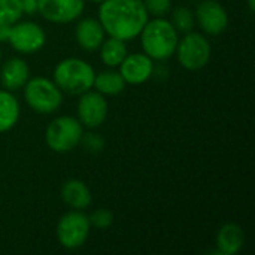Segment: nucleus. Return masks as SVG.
<instances>
[{
  "mask_svg": "<svg viewBox=\"0 0 255 255\" xmlns=\"http://www.w3.org/2000/svg\"><path fill=\"white\" fill-rule=\"evenodd\" d=\"M82 137V124L79 123V120L69 115H63L52 120V123L46 127L45 131V142L48 148L60 154L69 152L76 148Z\"/></svg>",
  "mask_w": 255,
  "mask_h": 255,
  "instance_id": "obj_5",
  "label": "nucleus"
},
{
  "mask_svg": "<svg viewBox=\"0 0 255 255\" xmlns=\"http://www.w3.org/2000/svg\"><path fill=\"white\" fill-rule=\"evenodd\" d=\"M248 6L251 10H254V0H248Z\"/></svg>",
  "mask_w": 255,
  "mask_h": 255,
  "instance_id": "obj_27",
  "label": "nucleus"
},
{
  "mask_svg": "<svg viewBox=\"0 0 255 255\" xmlns=\"http://www.w3.org/2000/svg\"><path fill=\"white\" fill-rule=\"evenodd\" d=\"M118 67L126 84H133V85L146 82L154 73L152 58L148 57L145 52L127 54Z\"/></svg>",
  "mask_w": 255,
  "mask_h": 255,
  "instance_id": "obj_12",
  "label": "nucleus"
},
{
  "mask_svg": "<svg viewBox=\"0 0 255 255\" xmlns=\"http://www.w3.org/2000/svg\"><path fill=\"white\" fill-rule=\"evenodd\" d=\"M196 21L208 34H220L229 25V15L223 4L215 0H205L196 9Z\"/></svg>",
  "mask_w": 255,
  "mask_h": 255,
  "instance_id": "obj_11",
  "label": "nucleus"
},
{
  "mask_svg": "<svg viewBox=\"0 0 255 255\" xmlns=\"http://www.w3.org/2000/svg\"><path fill=\"white\" fill-rule=\"evenodd\" d=\"M99 21L111 37L130 40L140 34L148 12L142 0H105L99 7Z\"/></svg>",
  "mask_w": 255,
  "mask_h": 255,
  "instance_id": "obj_1",
  "label": "nucleus"
},
{
  "mask_svg": "<svg viewBox=\"0 0 255 255\" xmlns=\"http://www.w3.org/2000/svg\"><path fill=\"white\" fill-rule=\"evenodd\" d=\"M10 33V25L7 24H0V42H7Z\"/></svg>",
  "mask_w": 255,
  "mask_h": 255,
  "instance_id": "obj_26",
  "label": "nucleus"
},
{
  "mask_svg": "<svg viewBox=\"0 0 255 255\" xmlns=\"http://www.w3.org/2000/svg\"><path fill=\"white\" fill-rule=\"evenodd\" d=\"M96 72L94 69L81 58H66L61 60L54 70L55 85L72 96H81L82 93L91 90L94 84Z\"/></svg>",
  "mask_w": 255,
  "mask_h": 255,
  "instance_id": "obj_3",
  "label": "nucleus"
},
{
  "mask_svg": "<svg viewBox=\"0 0 255 255\" xmlns=\"http://www.w3.org/2000/svg\"><path fill=\"white\" fill-rule=\"evenodd\" d=\"M7 42L18 52L34 54L45 45L46 34L42 30V27L33 21L15 22L10 25Z\"/></svg>",
  "mask_w": 255,
  "mask_h": 255,
  "instance_id": "obj_8",
  "label": "nucleus"
},
{
  "mask_svg": "<svg viewBox=\"0 0 255 255\" xmlns=\"http://www.w3.org/2000/svg\"><path fill=\"white\" fill-rule=\"evenodd\" d=\"M175 52L182 67H185L187 70H200L209 63L212 51L211 43L203 34L197 31H190L178 40Z\"/></svg>",
  "mask_w": 255,
  "mask_h": 255,
  "instance_id": "obj_6",
  "label": "nucleus"
},
{
  "mask_svg": "<svg viewBox=\"0 0 255 255\" xmlns=\"http://www.w3.org/2000/svg\"><path fill=\"white\" fill-rule=\"evenodd\" d=\"M22 88L27 105L37 114H52L63 103V91L48 78H31Z\"/></svg>",
  "mask_w": 255,
  "mask_h": 255,
  "instance_id": "obj_4",
  "label": "nucleus"
},
{
  "mask_svg": "<svg viewBox=\"0 0 255 255\" xmlns=\"http://www.w3.org/2000/svg\"><path fill=\"white\" fill-rule=\"evenodd\" d=\"M85 146L90 151H102L103 148V140L97 134H88L85 137Z\"/></svg>",
  "mask_w": 255,
  "mask_h": 255,
  "instance_id": "obj_24",
  "label": "nucleus"
},
{
  "mask_svg": "<svg viewBox=\"0 0 255 255\" xmlns=\"http://www.w3.org/2000/svg\"><path fill=\"white\" fill-rule=\"evenodd\" d=\"M0 60H1V49H0Z\"/></svg>",
  "mask_w": 255,
  "mask_h": 255,
  "instance_id": "obj_29",
  "label": "nucleus"
},
{
  "mask_svg": "<svg viewBox=\"0 0 255 255\" xmlns=\"http://www.w3.org/2000/svg\"><path fill=\"white\" fill-rule=\"evenodd\" d=\"M19 118V105L7 90H0V133L15 127Z\"/></svg>",
  "mask_w": 255,
  "mask_h": 255,
  "instance_id": "obj_17",
  "label": "nucleus"
},
{
  "mask_svg": "<svg viewBox=\"0 0 255 255\" xmlns=\"http://www.w3.org/2000/svg\"><path fill=\"white\" fill-rule=\"evenodd\" d=\"M139 36L143 52L152 60L170 58L175 54L179 40L173 24L161 16L151 21L148 19Z\"/></svg>",
  "mask_w": 255,
  "mask_h": 255,
  "instance_id": "obj_2",
  "label": "nucleus"
},
{
  "mask_svg": "<svg viewBox=\"0 0 255 255\" xmlns=\"http://www.w3.org/2000/svg\"><path fill=\"white\" fill-rule=\"evenodd\" d=\"M99 49H100L102 61L109 67H118L121 61L126 58V55L128 54L126 40H121L117 37H109L103 40Z\"/></svg>",
  "mask_w": 255,
  "mask_h": 255,
  "instance_id": "obj_19",
  "label": "nucleus"
},
{
  "mask_svg": "<svg viewBox=\"0 0 255 255\" xmlns=\"http://www.w3.org/2000/svg\"><path fill=\"white\" fill-rule=\"evenodd\" d=\"M28 79H30V69L22 58H16V57L10 58L1 66L0 82L4 90L15 91L18 88H22Z\"/></svg>",
  "mask_w": 255,
  "mask_h": 255,
  "instance_id": "obj_13",
  "label": "nucleus"
},
{
  "mask_svg": "<svg viewBox=\"0 0 255 255\" xmlns=\"http://www.w3.org/2000/svg\"><path fill=\"white\" fill-rule=\"evenodd\" d=\"M88 221H90V224L94 226L96 229H108V227H111L112 223H114V214H112L109 209H105V208L96 209V211L90 215Z\"/></svg>",
  "mask_w": 255,
  "mask_h": 255,
  "instance_id": "obj_22",
  "label": "nucleus"
},
{
  "mask_svg": "<svg viewBox=\"0 0 255 255\" xmlns=\"http://www.w3.org/2000/svg\"><path fill=\"white\" fill-rule=\"evenodd\" d=\"M22 13L33 15L37 12V0H21Z\"/></svg>",
  "mask_w": 255,
  "mask_h": 255,
  "instance_id": "obj_25",
  "label": "nucleus"
},
{
  "mask_svg": "<svg viewBox=\"0 0 255 255\" xmlns=\"http://www.w3.org/2000/svg\"><path fill=\"white\" fill-rule=\"evenodd\" d=\"M170 22L173 24V27L178 33L185 34V33L193 31V28L196 25V15L190 7L179 6L173 10V16H172Z\"/></svg>",
  "mask_w": 255,
  "mask_h": 255,
  "instance_id": "obj_20",
  "label": "nucleus"
},
{
  "mask_svg": "<svg viewBox=\"0 0 255 255\" xmlns=\"http://www.w3.org/2000/svg\"><path fill=\"white\" fill-rule=\"evenodd\" d=\"M90 1H93V3H97V4H100V3H103L105 0H90Z\"/></svg>",
  "mask_w": 255,
  "mask_h": 255,
  "instance_id": "obj_28",
  "label": "nucleus"
},
{
  "mask_svg": "<svg viewBox=\"0 0 255 255\" xmlns=\"http://www.w3.org/2000/svg\"><path fill=\"white\" fill-rule=\"evenodd\" d=\"M85 0H37V12L51 22L67 24L84 12Z\"/></svg>",
  "mask_w": 255,
  "mask_h": 255,
  "instance_id": "obj_10",
  "label": "nucleus"
},
{
  "mask_svg": "<svg viewBox=\"0 0 255 255\" xmlns=\"http://www.w3.org/2000/svg\"><path fill=\"white\" fill-rule=\"evenodd\" d=\"M91 224L88 217L79 211H70L64 214L57 224L58 244L66 250L81 248L90 236Z\"/></svg>",
  "mask_w": 255,
  "mask_h": 255,
  "instance_id": "obj_7",
  "label": "nucleus"
},
{
  "mask_svg": "<svg viewBox=\"0 0 255 255\" xmlns=\"http://www.w3.org/2000/svg\"><path fill=\"white\" fill-rule=\"evenodd\" d=\"M143 6L148 13L155 16H164L172 7V0H143Z\"/></svg>",
  "mask_w": 255,
  "mask_h": 255,
  "instance_id": "obj_23",
  "label": "nucleus"
},
{
  "mask_svg": "<svg viewBox=\"0 0 255 255\" xmlns=\"http://www.w3.org/2000/svg\"><path fill=\"white\" fill-rule=\"evenodd\" d=\"M108 117V102L99 91H85L78 102V120L87 128L100 127Z\"/></svg>",
  "mask_w": 255,
  "mask_h": 255,
  "instance_id": "obj_9",
  "label": "nucleus"
},
{
  "mask_svg": "<svg viewBox=\"0 0 255 255\" xmlns=\"http://www.w3.org/2000/svg\"><path fill=\"white\" fill-rule=\"evenodd\" d=\"M61 199L69 208L75 211H82L88 208L93 200L90 188L85 185V182L79 179H69L63 184Z\"/></svg>",
  "mask_w": 255,
  "mask_h": 255,
  "instance_id": "obj_16",
  "label": "nucleus"
},
{
  "mask_svg": "<svg viewBox=\"0 0 255 255\" xmlns=\"http://www.w3.org/2000/svg\"><path fill=\"white\" fill-rule=\"evenodd\" d=\"M79 46L85 51H96L105 40V30L99 19L84 18L78 22L75 30Z\"/></svg>",
  "mask_w": 255,
  "mask_h": 255,
  "instance_id": "obj_14",
  "label": "nucleus"
},
{
  "mask_svg": "<svg viewBox=\"0 0 255 255\" xmlns=\"http://www.w3.org/2000/svg\"><path fill=\"white\" fill-rule=\"evenodd\" d=\"M245 244V233L235 223L224 224L217 233V248L221 255H236Z\"/></svg>",
  "mask_w": 255,
  "mask_h": 255,
  "instance_id": "obj_15",
  "label": "nucleus"
},
{
  "mask_svg": "<svg viewBox=\"0 0 255 255\" xmlns=\"http://www.w3.org/2000/svg\"><path fill=\"white\" fill-rule=\"evenodd\" d=\"M22 16L21 0H0V24L12 25Z\"/></svg>",
  "mask_w": 255,
  "mask_h": 255,
  "instance_id": "obj_21",
  "label": "nucleus"
},
{
  "mask_svg": "<svg viewBox=\"0 0 255 255\" xmlns=\"http://www.w3.org/2000/svg\"><path fill=\"white\" fill-rule=\"evenodd\" d=\"M93 87H96V90L103 96H117L124 91L126 81L123 79L120 72L105 70L94 76Z\"/></svg>",
  "mask_w": 255,
  "mask_h": 255,
  "instance_id": "obj_18",
  "label": "nucleus"
}]
</instances>
